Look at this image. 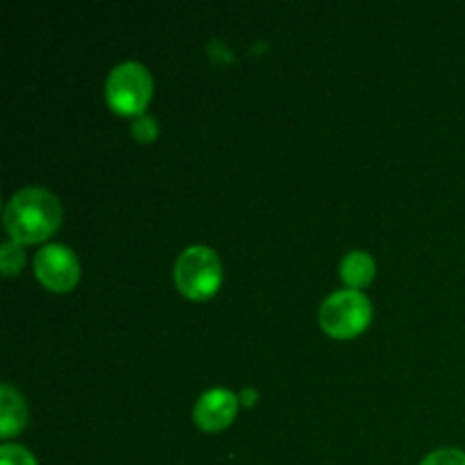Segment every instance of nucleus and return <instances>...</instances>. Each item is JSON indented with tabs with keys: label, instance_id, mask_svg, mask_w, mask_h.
Instances as JSON below:
<instances>
[{
	"label": "nucleus",
	"instance_id": "obj_12",
	"mask_svg": "<svg viewBox=\"0 0 465 465\" xmlns=\"http://www.w3.org/2000/svg\"><path fill=\"white\" fill-rule=\"evenodd\" d=\"M157 121H154L153 116H148V114H141V116H136V121L132 123V136H134L136 141H141V143H150V141L157 139Z\"/></svg>",
	"mask_w": 465,
	"mask_h": 465
},
{
	"label": "nucleus",
	"instance_id": "obj_8",
	"mask_svg": "<svg viewBox=\"0 0 465 465\" xmlns=\"http://www.w3.org/2000/svg\"><path fill=\"white\" fill-rule=\"evenodd\" d=\"M375 277V259L363 250H352L341 262V280L352 291L368 286Z\"/></svg>",
	"mask_w": 465,
	"mask_h": 465
},
{
	"label": "nucleus",
	"instance_id": "obj_10",
	"mask_svg": "<svg viewBox=\"0 0 465 465\" xmlns=\"http://www.w3.org/2000/svg\"><path fill=\"white\" fill-rule=\"evenodd\" d=\"M0 465H39L35 454L16 443L0 445Z\"/></svg>",
	"mask_w": 465,
	"mask_h": 465
},
{
	"label": "nucleus",
	"instance_id": "obj_13",
	"mask_svg": "<svg viewBox=\"0 0 465 465\" xmlns=\"http://www.w3.org/2000/svg\"><path fill=\"white\" fill-rule=\"evenodd\" d=\"M241 400H243V402L248 404V407H250V404H254V402H257V391H252V389H245L243 393H241Z\"/></svg>",
	"mask_w": 465,
	"mask_h": 465
},
{
	"label": "nucleus",
	"instance_id": "obj_3",
	"mask_svg": "<svg viewBox=\"0 0 465 465\" xmlns=\"http://www.w3.org/2000/svg\"><path fill=\"white\" fill-rule=\"evenodd\" d=\"M173 275L182 295L191 300H207L221 289V259L207 245H191L177 257Z\"/></svg>",
	"mask_w": 465,
	"mask_h": 465
},
{
	"label": "nucleus",
	"instance_id": "obj_4",
	"mask_svg": "<svg viewBox=\"0 0 465 465\" xmlns=\"http://www.w3.org/2000/svg\"><path fill=\"white\" fill-rule=\"evenodd\" d=\"M321 327L334 339H352L361 334L372 318V304L361 291H336L322 302Z\"/></svg>",
	"mask_w": 465,
	"mask_h": 465
},
{
	"label": "nucleus",
	"instance_id": "obj_6",
	"mask_svg": "<svg viewBox=\"0 0 465 465\" xmlns=\"http://www.w3.org/2000/svg\"><path fill=\"white\" fill-rule=\"evenodd\" d=\"M239 398L227 389H212L198 398L193 420L203 431H221L236 418Z\"/></svg>",
	"mask_w": 465,
	"mask_h": 465
},
{
	"label": "nucleus",
	"instance_id": "obj_11",
	"mask_svg": "<svg viewBox=\"0 0 465 465\" xmlns=\"http://www.w3.org/2000/svg\"><path fill=\"white\" fill-rule=\"evenodd\" d=\"M420 465H465V452L459 448H440L427 454Z\"/></svg>",
	"mask_w": 465,
	"mask_h": 465
},
{
	"label": "nucleus",
	"instance_id": "obj_1",
	"mask_svg": "<svg viewBox=\"0 0 465 465\" xmlns=\"http://www.w3.org/2000/svg\"><path fill=\"white\" fill-rule=\"evenodd\" d=\"M62 223V204L50 191L27 186L5 207V230L16 243H41L48 239Z\"/></svg>",
	"mask_w": 465,
	"mask_h": 465
},
{
	"label": "nucleus",
	"instance_id": "obj_5",
	"mask_svg": "<svg viewBox=\"0 0 465 465\" xmlns=\"http://www.w3.org/2000/svg\"><path fill=\"white\" fill-rule=\"evenodd\" d=\"M35 275L53 293H68L80 282V262L62 243H48L36 252Z\"/></svg>",
	"mask_w": 465,
	"mask_h": 465
},
{
	"label": "nucleus",
	"instance_id": "obj_2",
	"mask_svg": "<svg viewBox=\"0 0 465 465\" xmlns=\"http://www.w3.org/2000/svg\"><path fill=\"white\" fill-rule=\"evenodd\" d=\"M107 104L121 116H141L153 98V77L139 62H123L107 75L104 82Z\"/></svg>",
	"mask_w": 465,
	"mask_h": 465
},
{
	"label": "nucleus",
	"instance_id": "obj_7",
	"mask_svg": "<svg viewBox=\"0 0 465 465\" xmlns=\"http://www.w3.org/2000/svg\"><path fill=\"white\" fill-rule=\"evenodd\" d=\"M27 425V407L23 395L14 386L3 384L0 389V436L12 439Z\"/></svg>",
	"mask_w": 465,
	"mask_h": 465
},
{
	"label": "nucleus",
	"instance_id": "obj_9",
	"mask_svg": "<svg viewBox=\"0 0 465 465\" xmlns=\"http://www.w3.org/2000/svg\"><path fill=\"white\" fill-rule=\"evenodd\" d=\"M23 263H25V250L16 241H5L0 248V266H3L5 277H14L21 272Z\"/></svg>",
	"mask_w": 465,
	"mask_h": 465
}]
</instances>
